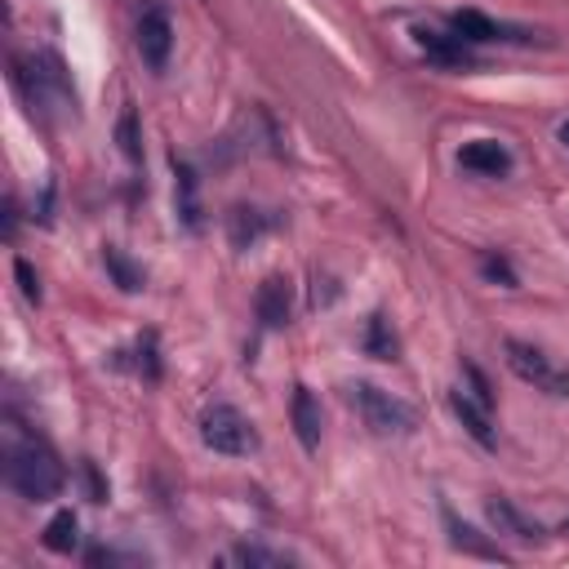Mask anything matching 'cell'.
<instances>
[{"instance_id":"12","label":"cell","mask_w":569,"mask_h":569,"mask_svg":"<svg viewBox=\"0 0 569 569\" xmlns=\"http://www.w3.org/2000/svg\"><path fill=\"white\" fill-rule=\"evenodd\" d=\"M293 431H298V440H302L307 453L320 449V405H316V396L307 387L293 391Z\"/></svg>"},{"instance_id":"15","label":"cell","mask_w":569,"mask_h":569,"mask_svg":"<svg viewBox=\"0 0 569 569\" xmlns=\"http://www.w3.org/2000/svg\"><path fill=\"white\" fill-rule=\"evenodd\" d=\"M231 560H236V565H249V569H289V565H293V556L271 551V547H258V542H240V547L231 551Z\"/></svg>"},{"instance_id":"22","label":"cell","mask_w":569,"mask_h":569,"mask_svg":"<svg viewBox=\"0 0 569 569\" xmlns=\"http://www.w3.org/2000/svg\"><path fill=\"white\" fill-rule=\"evenodd\" d=\"M13 271H18V280H22V293H27V302H40V280H36L31 262H27V258H18V262H13Z\"/></svg>"},{"instance_id":"10","label":"cell","mask_w":569,"mask_h":569,"mask_svg":"<svg viewBox=\"0 0 569 569\" xmlns=\"http://www.w3.org/2000/svg\"><path fill=\"white\" fill-rule=\"evenodd\" d=\"M449 31L462 36L467 44H485V40H520V36H511V27H502V22H493V18L476 13V9H458V13L449 18Z\"/></svg>"},{"instance_id":"8","label":"cell","mask_w":569,"mask_h":569,"mask_svg":"<svg viewBox=\"0 0 569 569\" xmlns=\"http://www.w3.org/2000/svg\"><path fill=\"white\" fill-rule=\"evenodd\" d=\"M449 405H453V413L462 418V427L471 431V440L476 445H485V449H493L498 445V436H493V422H489V405L485 400H476L471 391H449Z\"/></svg>"},{"instance_id":"9","label":"cell","mask_w":569,"mask_h":569,"mask_svg":"<svg viewBox=\"0 0 569 569\" xmlns=\"http://www.w3.org/2000/svg\"><path fill=\"white\" fill-rule=\"evenodd\" d=\"M289 307H293V293H289V280L284 276H267L258 284V320L267 329H280L289 325Z\"/></svg>"},{"instance_id":"16","label":"cell","mask_w":569,"mask_h":569,"mask_svg":"<svg viewBox=\"0 0 569 569\" xmlns=\"http://www.w3.org/2000/svg\"><path fill=\"white\" fill-rule=\"evenodd\" d=\"M262 227H267V222H262V213H258V209H236V213H231V244H240V249H244L249 240H258V236H262Z\"/></svg>"},{"instance_id":"14","label":"cell","mask_w":569,"mask_h":569,"mask_svg":"<svg viewBox=\"0 0 569 569\" xmlns=\"http://www.w3.org/2000/svg\"><path fill=\"white\" fill-rule=\"evenodd\" d=\"M173 196H178V213H182V222L196 231L200 227V200H196V173H191V164H173Z\"/></svg>"},{"instance_id":"1","label":"cell","mask_w":569,"mask_h":569,"mask_svg":"<svg viewBox=\"0 0 569 569\" xmlns=\"http://www.w3.org/2000/svg\"><path fill=\"white\" fill-rule=\"evenodd\" d=\"M9 485L27 498V502H49L62 493L67 476H62V462L44 449V445H18L9 453Z\"/></svg>"},{"instance_id":"17","label":"cell","mask_w":569,"mask_h":569,"mask_svg":"<svg viewBox=\"0 0 569 569\" xmlns=\"http://www.w3.org/2000/svg\"><path fill=\"white\" fill-rule=\"evenodd\" d=\"M116 138H120V151H124V156L138 164V160H142V138H138V120H133V111H124V116H120Z\"/></svg>"},{"instance_id":"13","label":"cell","mask_w":569,"mask_h":569,"mask_svg":"<svg viewBox=\"0 0 569 569\" xmlns=\"http://www.w3.org/2000/svg\"><path fill=\"white\" fill-rule=\"evenodd\" d=\"M76 542H80V520H76V511H58V516L44 525V547L58 551V556H71Z\"/></svg>"},{"instance_id":"11","label":"cell","mask_w":569,"mask_h":569,"mask_svg":"<svg viewBox=\"0 0 569 569\" xmlns=\"http://www.w3.org/2000/svg\"><path fill=\"white\" fill-rule=\"evenodd\" d=\"M489 520H493L498 533H511V538H520V542H538V538H542V525L529 520V516H525L516 502H507V498H493V502H489Z\"/></svg>"},{"instance_id":"5","label":"cell","mask_w":569,"mask_h":569,"mask_svg":"<svg viewBox=\"0 0 569 569\" xmlns=\"http://www.w3.org/2000/svg\"><path fill=\"white\" fill-rule=\"evenodd\" d=\"M138 53H142V62L147 67H164L169 62V49H173V22H169V13L151 0V4H142V13H138Z\"/></svg>"},{"instance_id":"7","label":"cell","mask_w":569,"mask_h":569,"mask_svg":"<svg viewBox=\"0 0 569 569\" xmlns=\"http://www.w3.org/2000/svg\"><path fill=\"white\" fill-rule=\"evenodd\" d=\"M413 40L422 44V53L431 58V62H440V67H471L476 62V53H471V44L462 40V36H445V31H431V27H418L413 31Z\"/></svg>"},{"instance_id":"3","label":"cell","mask_w":569,"mask_h":569,"mask_svg":"<svg viewBox=\"0 0 569 569\" xmlns=\"http://www.w3.org/2000/svg\"><path fill=\"white\" fill-rule=\"evenodd\" d=\"M351 405L365 413V422L378 431V436H391V431H413V409L405 400H396L391 391L373 387V382H356L347 387Z\"/></svg>"},{"instance_id":"4","label":"cell","mask_w":569,"mask_h":569,"mask_svg":"<svg viewBox=\"0 0 569 569\" xmlns=\"http://www.w3.org/2000/svg\"><path fill=\"white\" fill-rule=\"evenodd\" d=\"M507 365H511V373L520 378V382H529V387H538V391H547V396H569V369H560L547 351H538V347H529V342H507Z\"/></svg>"},{"instance_id":"18","label":"cell","mask_w":569,"mask_h":569,"mask_svg":"<svg viewBox=\"0 0 569 569\" xmlns=\"http://www.w3.org/2000/svg\"><path fill=\"white\" fill-rule=\"evenodd\" d=\"M449 520V533H453V547H467V551H476V556H498L493 547H485L480 538H476V529L471 525H458L453 516H445Z\"/></svg>"},{"instance_id":"20","label":"cell","mask_w":569,"mask_h":569,"mask_svg":"<svg viewBox=\"0 0 569 569\" xmlns=\"http://www.w3.org/2000/svg\"><path fill=\"white\" fill-rule=\"evenodd\" d=\"M107 267L116 271L120 289H129V293H133V289H142V276H138V271H133V267H129V262H124V258H120L116 249H107Z\"/></svg>"},{"instance_id":"6","label":"cell","mask_w":569,"mask_h":569,"mask_svg":"<svg viewBox=\"0 0 569 569\" xmlns=\"http://www.w3.org/2000/svg\"><path fill=\"white\" fill-rule=\"evenodd\" d=\"M458 164L471 169V173H485V178H507L511 173V151L498 138H476L458 151Z\"/></svg>"},{"instance_id":"2","label":"cell","mask_w":569,"mask_h":569,"mask_svg":"<svg viewBox=\"0 0 569 569\" xmlns=\"http://www.w3.org/2000/svg\"><path fill=\"white\" fill-rule=\"evenodd\" d=\"M200 440L213 449V453H249L253 445H258V436H253V427H249V418L236 409V405H209L204 413H200Z\"/></svg>"},{"instance_id":"19","label":"cell","mask_w":569,"mask_h":569,"mask_svg":"<svg viewBox=\"0 0 569 569\" xmlns=\"http://www.w3.org/2000/svg\"><path fill=\"white\" fill-rule=\"evenodd\" d=\"M369 351H373L378 360H391V356H396V338L387 333L382 316H373V325H369Z\"/></svg>"},{"instance_id":"21","label":"cell","mask_w":569,"mask_h":569,"mask_svg":"<svg viewBox=\"0 0 569 569\" xmlns=\"http://www.w3.org/2000/svg\"><path fill=\"white\" fill-rule=\"evenodd\" d=\"M480 271H485V276H489V280H502V284H507V289H511V284H516V271H511V267H507V258H493V253H489V258H485V262H480Z\"/></svg>"},{"instance_id":"23","label":"cell","mask_w":569,"mask_h":569,"mask_svg":"<svg viewBox=\"0 0 569 569\" xmlns=\"http://www.w3.org/2000/svg\"><path fill=\"white\" fill-rule=\"evenodd\" d=\"M560 142H565V147H569V120H565V124H560Z\"/></svg>"}]
</instances>
